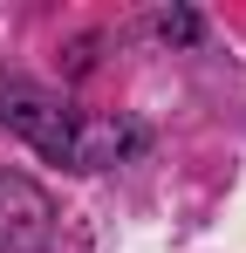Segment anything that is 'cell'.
I'll return each instance as SVG.
<instances>
[{
	"label": "cell",
	"instance_id": "cell-1",
	"mask_svg": "<svg viewBox=\"0 0 246 253\" xmlns=\"http://www.w3.org/2000/svg\"><path fill=\"white\" fill-rule=\"evenodd\" d=\"M0 124L14 130V137H28L41 158L76 165V117H69L55 96H41V89H28V83H0Z\"/></svg>",
	"mask_w": 246,
	"mask_h": 253
},
{
	"label": "cell",
	"instance_id": "cell-2",
	"mask_svg": "<svg viewBox=\"0 0 246 253\" xmlns=\"http://www.w3.org/2000/svg\"><path fill=\"white\" fill-rule=\"evenodd\" d=\"M55 233V206L35 178L0 171V253H41Z\"/></svg>",
	"mask_w": 246,
	"mask_h": 253
},
{
	"label": "cell",
	"instance_id": "cell-3",
	"mask_svg": "<svg viewBox=\"0 0 246 253\" xmlns=\"http://www.w3.org/2000/svg\"><path fill=\"white\" fill-rule=\"evenodd\" d=\"M158 35H164V42H192V35H199V21H192V14H164Z\"/></svg>",
	"mask_w": 246,
	"mask_h": 253
}]
</instances>
